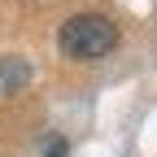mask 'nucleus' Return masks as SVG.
<instances>
[{
	"label": "nucleus",
	"instance_id": "1",
	"mask_svg": "<svg viewBox=\"0 0 157 157\" xmlns=\"http://www.w3.org/2000/svg\"><path fill=\"white\" fill-rule=\"evenodd\" d=\"M57 44H61V52L74 57V61H96V57L113 52L118 26L109 22V17H101V13H78V17H70V22L61 26Z\"/></svg>",
	"mask_w": 157,
	"mask_h": 157
},
{
	"label": "nucleus",
	"instance_id": "2",
	"mask_svg": "<svg viewBox=\"0 0 157 157\" xmlns=\"http://www.w3.org/2000/svg\"><path fill=\"white\" fill-rule=\"evenodd\" d=\"M17 83H26V66H22V61H9L5 70H0V92H9V87H17Z\"/></svg>",
	"mask_w": 157,
	"mask_h": 157
}]
</instances>
